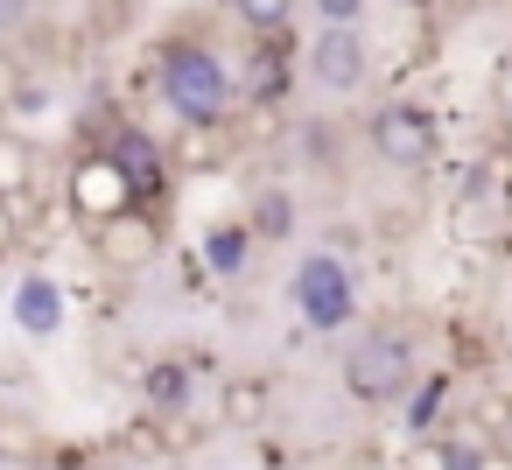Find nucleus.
<instances>
[{"mask_svg":"<svg viewBox=\"0 0 512 470\" xmlns=\"http://www.w3.org/2000/svg\"><path fill=\"white\" fill-rule=\"evenodd\" d=\"M155 99L176 113V127H225L232 99H239V78H232V64L211 43L169 36L155 50Z\"/></svg>","mask_w":512,"mask_h":470,"instance_id":"obj_1","label":"nucleus"},{"mask_svg":"<svg viewBox=\"0 0 512 470\" xmlns=\"http://www.w3.org/2000/svg\"><path fill=\"white\" fill-rule=\"evenodd\" d=\"M344 393L365 400V407H386L400 393H414V337L379 323V330H358L344 344Z\"/></svg>","mask_w":512,"mask_h":470,"instance_id":"obj_2","label":"nucleus"},{"mask_svg":"<svg viewBox=\"0 0 512 470\" xmlns=\"http://www.w3.org/2000/svg\"><path fill=\"white\" fill-rule=\"evenodd\" d=\"M288 295H295V316L309 330H323V337L330 330H351V316H358V281H351V267L337 253H302Z\"/></svg>","mask_w":512,"mask_h":470,"instance_id":"obj_3","label":"nucleus"},{"mask_svg":"<svg viewBox=\"0 0 512 470\" xmlns=\"http://www.w3.org/2000/svg\"><path fill=\"white\" fill-rule=\"evenodd\" d=\"M365 141H372V155L386 169H428L435 148H442V127H435V113L421 99H386L372 113V127H365Z\"/></svg>","mask_w":512,"mask_h":470,"instance_id":"obj_4","label":"nucleus"},{"mask_svg":"<svg viewBox=\"0 0 512 470\" xmlns=\"http://www.w3.org/2000/svg\"><path fill=\"white\" fill-rule=\"evenodd\" d=\"M302 78H309L316 92H330V99L365 92V78H372V43H365V29H316V36L302 43Z\"/></svg>","mask_w":512,"mask_h":470,"instance_id":"obj_5","label":"nucleus"},{"mask_svg":"<svg viewBox=\"0 0 512 470\" xmlns=\"http://www.w3.org/2000/svg\"><path fill=\"white\" fill-rule=\"evenodd\" d=\"M64 204H71V218L78 225H106V218H120V211H134L141 204V190L127 183V169L106 155V148H92V155H78V169H71V183H64Z\"/></svg>","mask_w":512,"mask_h":470,"instance_id":"obj_6","label":"nucleus"},{"mask_svg":"<svg viewBox=\"0 0 512 470\" xmlns=\"http://www.w3.org/2000/svg\"><path fill=\"white\" fill-rule=\"evenodd\" d=\"M92 246H99V260L113 267V274H141V267H155L162 260V225H155V211H120V218H106L99 232H92Z\"/></svg>","mask_w":512,"mask_h":470,"instance_id":"obj_7","label":"nucleus"},{"mask_svg":"<svg viewBox=\"0 0 512 470\" xmlns=\"http://www.w3.org/2000/svg\"><path fill=\"white\" fill-rule=\"evenodd\" d=\"M106 155H113V162L127 169V183H134L141 197H155V190L169 183V148H162L155 134H141L134 120H120V127L106 134Z\"/></svg>","mask_w":512,"mask_h":470,"instance_id":"obj_8","label":"nucleus"},{"mask_svg":"<svg viewBox=\"0 0 512 470\" xmlns=\"http://www.w3.org/2000/svg\"><path fill=\"white\" fill-rule=\"evenodd\" d=\"M8 316H15L22 337H57V330H64V281H50V274H22L15 295H8Z\"/></svg>","mask_w":512,"mask_h":470,"instance_id":"obj_9","label":"nucleus"},{"mask_svg":"<svg viewBox=\"0 0 512 470\" xmlns=\"http://www.w3.org/2000/svg\"><path fill=\"white\" fill-rule=\"evenodd\" d=\"M246 253H253V225H246V218H218V225L204 232V267H211L218 281H239V274H246Z\"/></svg>","mask_w":512,"mask_h":470,"instance_id":"obj_10","label":"nucleus"},{"mask_svg":"<svg viewBox=\"0 0 512 470\" xmlns=\"http://www.w3.org/2000/svg\"><path fill=\"white\" fill-rule=\"evenodd\" d=\"M253 43L260 50L246 64V99H274L281 78H288V57H302V50H295V36H253Z\"/></svg>","mask_w":512,"mask_h":470,"instance_id":"obj_11","label":"nucleus"},{"mask_svg":"<svg viewBox=\"0 0 512 470\" xmlns=\"http://www.w3.org/2000/svg\"><path fill=\"white\" fill-rule=\"evenodd\" d=\"M225 162V127H176V141H169V169H183V176H211Z\"/></svg>","mask_w":512,"mask_h":470,"instance_id":"obj_12","label":"nucleus"},{"mask_svg":"<svg viewBox=\"0 0 512 470\" xmlns=\"http://www.w3.org/2000/svg\"><path fill=\"white\" fill-rule=\"evenodd\" d=\"M302 15V0H232V22L246 36H288Z\"/></svg>","mask_w":512,"mask_h":470,"instance_id":"obj_13","label":"nucleus"},{"mask_svg":"<svg viewBox=\"0 0 512 470\" xmlns=\"http://www.w3.org/2000/svg\"><path fill=\"white\" fill-rule=\"evenodd\" d=\"M246 225H253V239H288V232H295V197H288L281 183H267V190L246 204Z\"/></svg>","mask_w":512,"mask_h":470,"instance_id":"obj_14","label":"nucleus"},{"mask_svg":"<svg viewBox=\"0 0 512 470\" xmlns=\"http://www.w3.org/2000/svg\"><path fill=\"white\" fill-rule=\"evenodd\" d=\"M15 190H36V148H29V134L0 127V197H15Z\"/></svg>","mask_w":512,"mask_h":470,"instance_id":"obj_15","label":"nucleus"},{"mask_svg":"<svg viewBox=\"0 0 512 470\" xmlns=\"http://www.w3.org/2000/svg\"><path fill=\"white\" fill-rule=\"evenodd\" d=\"M148 407L155 414H183L190 407V365H155L148 372Z\"/></svg>","mask_w":512,"mask_h":470,"instance_id":"obj_16","label":"nucleus"},{"mask_svg":"<svg viewBox=\"0 0 512 470\" xmlns=\"http://www.w3.org/2000/svg\"><path fill=\"white\" fill-rule=\"evenodd\" d=\"M22 92H29V64H22V50L0 43V113H15Z\"/></svg>","mask_w":512,"mask_h":470,"instance_id":"obj_17","label":"nucleus"},{"mask_svg":"<svg viewBox=\"0 0 512 470\" xmlns=\"http://www.w3.org/2000/svg\"><path fill=\"white\" fill-rule=\"evenodd\" d=\"M442 393H449V379H421V386H414V400H407V428H414V435L442 414Z\"/></svg>","mask_w":512,"mask_h":470,"instance_id":"obj_18","label":"nucleus"},{"mask_svg":"<svg viewBox=\"0 0 512 470\" xmlns=\"http://www.w3.org/2000/svg\"><path fill=\"white\" fill-rule=\"evenodd\" d=\"M302 8H309L323 29H358V22H365V0H302Z\"/></svg>","mask_w":512,"mask_h":470,"instance_id":"obj_19","label":"nucleus"},{"mask_svg":"<svg viewBox=\"0 0 512 470\" xmlns=\"http://www.w3.org/2000/svg\"><path fill=\"white\" fill-rule=\"evenodd\" d=\"M0 218H8V232H29L43 218V197L36 190H15V197H0Z\"/></svg>","mask_w":512,"mask_h":470,"instance_id":"obj_20","label":"nucleus"},{"mask_svg":"<svg viewBox=\"0 0 512 470\" xmlns=\"http://www.w3.org/2000/svg\"><path fill=\"white\" fill-rule=\"evenodd\" d=\"M162 442H169L162 421H134V428H127V449H134V456H162Z\"/></svg>","mask_w":512,"mask_h":470,"instance_id":"obj_21","label":"nucleus"},{"mask_svg":"<svg viewBox=\"0 0 512 470\" xmlns=\"http://www.w3.org/2000/svg\"><path fill=\"white\" fill-rule=\"evenodd\" d=\"M232 393H239V400H225V414H239V421H253V414H260V407H267V400H260V386H253V379H246V386H232Z\"/></svg>","mask_w":512,"mask_h":470,"instance_id":"obj_22","label":"nucleus"},{"mask_svg":"<svg viewBox=\"0 0 512 470\" xmlns=\"http://www.w3.org/2000/svg\"><path fill=\"white\" fill-rule=\"evenodd\" d=\"M470 470H512V449H491V442H484V449H477V463H470Z\"/></svg>","mask_w":512,"mask_h":470,"instance_id":"obj_23","label":"nucleus"},{"mask_svg":"<svg viewBox=\"0 0 512 470\" xmlns=\"http://www.w3.org/2000/svg\"><path fill=\"white\" fill-rule=\"evenodd\" d=\"M43 470H85V463H43Z\"/></svg>","mask_w":512,"mask_h":470,"instance_id":"obj_24","label":"nucleus"}]
</instances>
